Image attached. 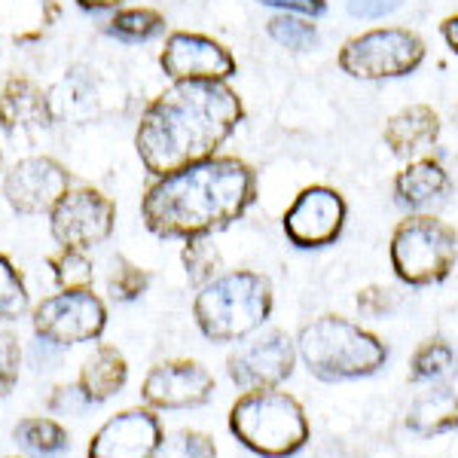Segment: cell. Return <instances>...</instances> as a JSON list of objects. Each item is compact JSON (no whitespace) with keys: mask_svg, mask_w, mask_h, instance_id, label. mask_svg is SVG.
Returning <instances> with one entry per match:
<instances>
[{"mask_svg":"<svg viewBox=\"0 0 458 458\" xmlns=\"http://www.w3.org/2000/svg\"><path fill=\"white\" fill-rule=\"evenodd\" d=\"M21 370V349L19 339L10 330H0V397H6L19 382Z\"/></svg>","mask_w":458,"mask_h":458,"instance_id":"obj_30","label":"cell"},{"mask_svg":"<svg viewBox=\"0 0 458 458\" xmlns=\"http://www.w3.org/2000/svg\"><path fill=\"white\" fill-rule=\"evenodd\" d=\"M71 190V172L53 157H25L4 174V199L19 214H49Z\"/></svg>","mask_w":458,"mask_h":458,"instance_id":"obj_14","label":"cell"},{"mask_svg":"<svg viewBox=\"0 0 458 458\" xmlns=\"http://www.w3.org/2000/svg\"><path fill=\"white\" fill-rule=\"evenodd\" d=\"M49 269H53V278L62 291H83L95 282V266L86 257V250L62 248L49 257Z\"/></svg>","mask_w":458,"mask_h":458,"instance_id":"obj_25","label":"cell"},{"mask_svg":"<svg viewBox=\"0 0 458 458\" xmlns=\"http://www.w3.org/2000/svg\"><path fill=\"white\" fill-rule=\"evenodd\" d=\"M458 370V354L443 336H431L412 352L410 382H440Z\"/></svg>","mask_w":458,"mask_h":458,"instance_id":"obj_22","label":"cell"},{"mask_svg":"<svg viewBox=\"0 0 458 458\" xmlns=\"http://www.w3.org/2000/svg\"><path fill=\"white\" fill-rule=\"evenodd\" d=\"M83 13H107V10H123L129 0H73Z\"/></svg>","mask_w":458,"mask_h":458,"instance_id":"obj_36","label":"cell"},{"mask_svg":"<svg viewBox=\"0 0 458 458\" xmlns=\"http://www.w3.org/2000/svg\"><path fill=\"white\" fill-rule=\"evenodd\" d=\"M354 302H358L360 315H367V318H382V315H388L397 309L394 291L379 287V284H370V287H364V291H358V300Z\"/></svg>","mask_w":458,"mask_h":458,"instance_id":"obj_31","label":"cell"},{"mask_svg":"<svg viewBox=\"0 0 458 458\" xmlns=\"http://www.w3.org/2000/svg\"><path fill=\"white\" fill-rule=\"evenodd\" d=\"M105 31L120 43H147L165 34V16L159 10H150V6H129V10L114 13Z\"/></svg>","mask_w":458,"mask_h":458,"instance_id":"obj_23","label":"cell"},{"mask_svg":"<svg viewBox=\"0 0 458 458\" xmlns=\"http://www.w3.org/2000/svg\"><path fill=\"white\" fill-rule=\"evenodd\" d=\"M153 458H217V446L202 431H174L162 437Z\"/></svg>","mask_w":458,"mask_h":458,"instance_id":"obj_29","label":"cell"},{"mask_svg":"<svg viewBox=\"0 0 458 458\" xmlns=\"http://www.w3.org/2000/svg\"><path fill=\"white\" fill-rule=\"evenodd\" d=\"M0 172H4V153H0Z\"/></svg>","mask_w":458,"mask_h":458,"instance_id":"obj_37","label":"cell"},{"mask_svg":"<svg viewBox=\"0 0 458 458\" xmlns=\"http://www.w3.org/2000/svg\"><path fill=\"white\" fill-rule=\"evenodd\" d=\"M28 312V287L10 257L0 254V321H16Z\"/></svg>","mask_w":458,"mask_h":458,"instance_id":"obj_28","label":"cell"},{"mask_svg":"<svg viewBox=\"0 0 458 458\" xmlns=\"http://www.w3.org/2000/svg\"><path fill=\"white\" fill-rule=\"evenodd\" d=\"M89 403V397L83 394V388L80 386H55L53 394H49V410L53 412H68V416H77V412H83Z\"/></svg>","mask_w":458,"mask_h":458,"instance_id":"obj_32","label":"cell"},{"mask_svg":"<svg viewBox=\"0 0 458 458\" xmlns=\"http://www.w3.org/2000/svg\"><path fill=\"white\" fill-rule=\"evenodd\" d=\"M150 284V276L129 260V257H114L110 260V272H107V293L110 300L116 302H131L138 300Z\"/></svg>","mask_w":458,"mask_h":458,"instance_id":"obj_26","label":"cell"},{"mask_svg":"<svg viewBox=\"0 0 458 458\" xmlns=\"http://www.w3.org/2000/svg\"><path fill=\"white\" fill-rule=\"evenodd\" d=\"M116 226V205L95 187H71L49 211V233L62 248L92 250L105 245Z\"/></svg>","mask_w":458,"mask_h":458,"instance_id":"obj_9","label":"cell"},{"mask_svg":"<svg viewBox=\"0 0 458 458\" xmlns=\"http://www.w3.org/2000/svg\"><path fill=\"white\" fill-rule=\"evenodd\" d=\"M159 68L172 83H193V80L229 83L239 73V62L214 37L196 31H174L165 37V47L159 53Z\"/></svg>","mask_w":458,"mask_h":458,"instance_id":"obj_12","label":"cell"},{"mask_svg":"<svg viewBox=\"0 0 458 458\" xmlns=\"http://www.w3.org/2000/svg\"><path fill=\"white\" fill-rule=\"evenodd\" d=\"M217 391V382L208 367L199 360H162L147 373L141 397L150 410H196L205 406Z\"/></svg>","mask_w":458,"mask_h":458,"instance_id":"obj_13","label":"cell"},{"mask_svg":"<svg viewBox=\"0 0 458 458\" xmlns=\"http://www.w3.org/2000/svg\"><path fill=\"white\" fill-rule=\"evenodd\" d=\"M391 272L406 287H431L453 276L458 260V233L431 214H410L394 226L388 245Z\"/></svg>","mask_w":458,"mask_h":458,"instance_id":"obj_6","label":"cell"},{"mask_svg":"<svg viewBox=\"0 0 458 458\" xmlns=\"http://www.w3.org/2000/svg\"><path fill=\"white\" fill-rule=\"evenodd\" d=\"M245 120V105L229 83H172L150 101L135 131V150L150 177L172 174L217 157Z\"/></svg>","mask_w":458,"mask_h":458,"instance_id":"obj_1","label":"cell"},{"mask_svg":"<svg viewBox=\"0 0 458 458\" xmlns=\"http://www.w3.org/2000/svg\"><path fill=\"white\" fill-rule=\"evenodd\" d=\"M406 428L422 437H434V434H449L458 428V394L453 388H434L425 391L422 397L410 403L406 410Z\"/></svg>","mask_w":458,"mask_h":458,"instance_id":"obj_20","label":"cell"},{"mask_svg":"<svg viewBox=\"0 0 458 458\" xmlns=\"http://www.w3.org/2000/svg\"><path fill=\"white\" fill-rule=\"evenodd\" d=\"M229 434L260 458H291L309 443V416L287 391H245L229 410Z\"/></svg>","mask_w":458,"mask_h":458,"instance_id":"obj_5","label":"cell"},{"mask_svg":"<svg viewBox=\"0 0 458 458\" xmlns=\"http://www.w3.org/2000/svg\"><path fill=\"white\" fill-rule=\"evenodd\" d=\"M162 443V425L153 410H123L95 431L86 458H153Z\"/></svg>","mask_w":458,"mask_h":458,"instance_id":"obj_15","label":"cell"},{"mask_svg":"<svg viewBox=\"0 0 458 458\" xmlns=\"http://www.w3.org/2000/svg\"><path fill=\"white\" fill-rule=\"evenodd\" d=\"M53 125V107H49L43 89L25 77H13L0 92V129H40Z\"/></svg>","mask_w":458,"mask_h":458,"instance_id":"obj_18","label":"cell"},{"mask_svg":"<svg viewBox=\"0 0 458 458\" xmlns=\"http://www.w3.org/2000/svg\"><path fill=\"white\" fill-rule=\"evenodd\" d=\"M440 37H443V43L449 47V53L458 55V13L440 21Z\"/></svg>","mask_w":458,"mask_h":458,"instance_id":"obj_35","label":"cell"},{"mask_svg":"<svg viewBox=\"0 0 458 458\" xmlns=\"http://www.w3.org/2000/svg\"><path fill=\"white\" fill-rule=\"evenodd\" d=\"M31 324L37 339L49 345L95 343L107 327V306L98 293H92V287L62 291L34 309Z\"/></svg>","mask_w":458,"mask_h":458,"instance_id":"obj_8","label":"cell"},{"mask_svg":"<svg viewBox=\"0 0 458 458\" xmlns=\"http://www.w3.org/2000/svg\"><path fill=\"white\" fill-rule=\"evenodd\" d=\"M260 6H272L278 13H293V16L321 19L327 13V0H257Z\"/></svg>","mask_w":458,"mask_h":458,"instance_id":"obj_34","label":"cell"},{"mask_svg":"<svg viewBox=\"0 0 458 458\" xmlns=\"http://www.w3.org/2000/svg\"><path fill=\"white\" fill-rule=\"evenodd\" d=\"M297 343L284 330H266V334L248 336L229 352L226 373L235 388L257 391V388H278L291 379L297 364Z\"/></svg>","mask_w":458,"mask_h":458,"instance_id":"obj_10","label":"cell"},{"mask_svg":"<svg viewBox=\"0 0 458 458\" xmlns=\"http://www.w3.org/2000/svg\"><path fill=\"white\" fill-rule=\"evenodd\" d=\"M391 190H394V202L401 205L403 211L419 214V211H425L428 205L443 202V199L449 196L453 177H449V172L434 157H422V159L406 162L401 172L394 174Z\"/></svg>","mask_w":458,"mask_h":458,"instance_id":"obj_17","label":"cell"},{"mask_svg":"<svg viewBox=\"0 0 458 458\" xmlns=\"http://www.w3.org/2000/svg\"><path fill=\"white\" fill-rule=\"evenodd\" d=\"M10 458H19V455H10Z\"/></svg>","mask_w":458,"mask_h":458,"instance_id":"obj_38","label":"cell"},{"mask_svg":"<svg viewBox=\"0 0 458 458\" xmlns=\"http://www.w3.org/2000/svg\"><path fill=\"white\" fill-rule=\"evenodd\" d=\"M13 440L19 443L25 453L31 455H58L71 446V437L55 419H43V416H28L13 428Z\"/></svg>","mask_w":458,"mask_h":458,"instance_id":"obj_21","label":"cell"},{"mask_svg":"<svg viewBox=\"0 0 458 458\" xmlns=\"http://www.w3.org/2000/svg\"><path fill=\"white\" fill-rule=\"evenodd\" d=\"M183 266H187L190 284L205 287L208 282L220 276V254L217 248L208 242V235H199V239H187L183 245Z\"/></svg>","mask_w":458,"mask_h":458,"instance_id":"obj_27","label":"cell"},{"mask_svg":"<svg viewBox=\"0 0 458 458\" xmlns=\"http://www.w3.org/2000/svg\"><path fill=\"white\" fill-rule=\"evenodd\" d=\"M382 138L391 147L394 157H401L406 162L422 159L434 150L440 138V116L434 107L428 105H410L403 110H397L394 116L386 123Z\"/></svg>","mask_w":458,"mask_h":458,"instance_id":"obj_16","label":"cell"},{"mask_svg":"<svg viewBox=\"0 0 458 458\" xmlns=\"http://www.w3.org/2000/svg\"><path fill=\"white\" fill-rule=\"evenodd\" d=\"M125 382H129V364H125L123 352L114 345H98L92 358H86L80 367L77 386L83 388L89 403H105L114 394H120Z\"/></svg>","mask_w":458,"mask_h":458,"instance_id":"obj_19","label":"cell"},{"mask_svg":"<svg viewBox=\"0 0 458 458\" xmlns=\"http://www.w3.org/2000/svg\"><path fill=\"white\" fill-rule=\"evenodd\" d=\"M345 217H349V205H345L343 193L327 183H312V187L300 190L297 199L287 205L282 226L293 248L318 250L334 245L343 235Z\"/></svg>","mask_w":458,"mask_h":458,"instance_id":"obj_11","label":"cell"},{"mask_svg":"<svg viewBox=\"0 0 458 458\" xmlns=\"http://www.w3.org/2000/svg\"><path fill=\"white\" fill-rule=\"evenodd\" d=\"M257 202V172L239 157H211L153 177L141 199L144 226L159 239H199L233 226Z\"/></svg>","mask_w":458,"mask_h":458,"instance_id":"obj_2","label":"cell"},{"mask_svg":"<svg viewBox=\"0 0 458 458\" xmlns=\"http://www.w3.org/2000/svg\"><path fill=\"white\" fill-rule=\"evenodd\" d=\"M315 19L293 16V13H278L266 21V34L278 43V47L291 49V53H306V49L318 47V28L312 25Z\"/></svg>","mask_w":458,"mask_h":458,"instance_id":"obj_24","label":"cell"},{"mask_svg":"<svg viewBox=\"0 0 458 458\" xmlns=\"http://www.w3.org/2000/svg\"><path fill=\"white\" fill-rule=\"evenodd\" d=\"M401 6L403 0H345V10L354 19H386Z\"/></svg>","mask_w":458,"mask_h":458,"instance_id":"obj_33","label":"cell"},{"mask_svg":"<svg viewBox=\"0 0 458 458\" xmlns=\"http://www.w3.org/2000/svg\"><path fill=\"white\" fill-rule=\"evenodd\" d=\"M297 354L321 382H345L373 376L386 367L388 345L343 315H321L297 336Z\"/></svg>","mask_w":458,"mask_h":458,"instance_id":"obj_4","label":"cell"},{"mask_svg":"<svg viewBox=\"0 0 458 458\" xmlns=\"http://www.w3.org/2000/svg\"><path fill=\"white\" fill-rule=\"evenodd\" d=\"M276 293L263 272L233 269L199 287L193 300L196 327L211 343H242L269 321Z\"/></svg>","mask_w":458,"mask_h":458,"instance_id":"obj_3","label":"cell"},{"mask_svg":"<svg viewBox=\"0 0 458 458\" xmlns=\"http://www.w3.org/2000/svg\"><path fill=\"white\" fill-rule=\"evenodd\" d=\"M425 40L410 28H373L343 43L336 64L354 80H397L410 77L425 62Z\"/></svg>","mask_w":458,"mask_h":458,"instance_id":"obj_7","label":"cell"}]
</instances>
